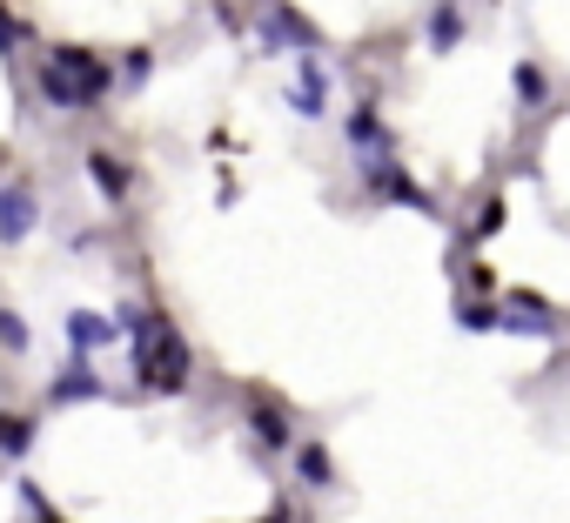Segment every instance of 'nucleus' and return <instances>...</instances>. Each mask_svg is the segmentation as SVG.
Masks as SVG:
<instances>
[{"instance_id": "1", "label": "nucleus", "mask_w": 570, "mask_h": 523, "mask_svg": "<svg viewBox=\"0 0 570 523\" xmlns=\"http://www.w3.org/2000/svg\"><path fill=\"white\" fill-rule=\"evenodd\" d=\"M101 88H108V68H101L95 55H68V48H61V55L41 68V95H48L55 108H88Z\"/></svg>"}, {"instance_id": "2", "label": "nucleus", "mask_w": 570, "mask_h": 523, "mask_svg": "<svg viewBox=\"0 0 570 523\" xmlns=\"http://www.w3.org/2000/svg\"><path fill=\"white\" fill-rule=\"evenodd\" d=\"M35 221H41V201H35V188H28V181H8V188H0V241H21V235H35Z\"/></svg>"}, {"instance_id": "3", "label": "nucleus", "mask_w": 570, "mask_h": 523, "mask_svg": "<svg viewBox=\"0 0 570 523\" xmlns=\"http://www.w3.org/2000/svg\"><path fill=\"white\" fill-rule=\"evenodd\" d=\"M68 343H75V356H95V349H101V343H115V336H108V323H101V316H75V323H68Z\"/></svg>"}, {"instance_id": "4", "label": "nucleus", "mask_w": 570, "mask_h": 523, "mask_svg": "<svg viewBox=\"0 0 570 523\" xmlns=\"http://www.w3.org/2000/svg\"><path fill=\"white\" fill-rule=\"evenodd\" d=\"M248 423H255V436H262L268 450L289 443V423H282V409H268V403H255V409H248Z\"/></svg>"}, {"instance_id": "5", "label": "nucleus", "mask_w": 570, "mask_h": 523, "mask_svg": "<svg viewBox=\"0 0 570 523\" xmlns=\"http://www.w3.org/2000/svg\"><path fill=\"white\" fill-rule=\"evenodd\" d=\"M350 141H356V148H390V135H383V121H376L370 108L350 115Z\"/></svg>"}, {"instance_id": "6", "label": "nucleus", "mask_w": 570, "mask_h": 523, "mask_svg": "<svg viewBox=\"0 0 570 523\" xmlns=\"http://www.w3.org/2000/svg\"><path fill=\"white\" fill-rule=\"evenodd\" d=\"M456 34H463L456 8H436V21H430V41H436V48H456Z\"/></svg>"}, {"instance_id": "7", "label": "nucleus", "mask_w": 570, "mask_h": 523, "mask_svg": "<svg viewBox=\"0 0 570 523\" xmlns=\"http://www.w3.org/2000/svg\"><path fill=\"white\" fill-rule=\"evenodd\" d=\"M517 95H523V101H543V95H550V81H543V68H537V61H530V68H517Z\"/></svg>"}, {"instance_id": "8", "label": "nucleus", "mask_w": 570, "mask_h": 523, "mask_svg": "<svg viewBox=\"0 0 570 523\" xmlns=\"http://www.w3.org/2000/svg\"><path fill=\"white\" fill-rule=\"evenodd\" d=\"M35 336L21 329V316H0V349H28Z\"/></svg>"}, {"instance_id": "9", "label": "nucleus", "mask_w": 570, "mask_h": 523, "mask_svg": "<svg viewBox=\"0 0 570 523\" xmlns=\"http://www.w3.org/2000/svg\"><path fill=\"white\" fill-rule=\"evenodd\" d=\"M95 175H101V188H108V195H121V188H128V175H121L108 155H95Z\"/></svg>"}, {"instance_id": "10", "label": "nucleus", "mask_w": 570, "mask_h": 523, "mask_svg": "<svg viewBox=\"0 0 570 523\" xmlns=\"http://www.w3.org/2000/svg\"><path fill=\"white\" fill-rule=\"evenodd\" d=\"M303 476H309V483H330V456H323V450H303Z\"/></svg>"}, {"instance_id": "11", "label": "nucleus", "mask_w": 570, "mask_h": 523, "mask_svg": "<svg viewBox=\"0 0 570 523\" xmlns=\"http://www.w3.org/2000/svg\"><path fill=\"white\" fill-rule=\"evenodd\" d=\"M21 436H28V430H21V423H0V450H8V456H14V450H21Z\"/></svg>"}]
</instances>
